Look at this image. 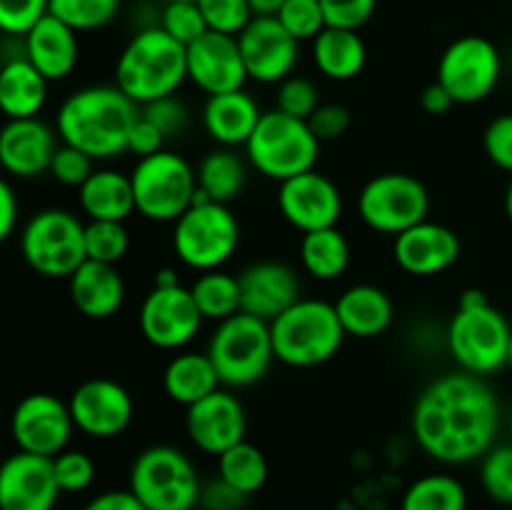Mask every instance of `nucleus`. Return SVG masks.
I'll list each match as a JSON object with an SVG mask.
<instances>
[{
	"mask_svg": "<svg viewBox=\"0 0 512 510\" xmlns=\"http://www.w3.org/2000/svg\"><path fill=\"white\" fill-rule=\"evenodd\" d=\"M500 420V400L485 378L455 370L425 385L413 405L410 430L425 455L465 465L493 448Z\"/></svg>",
	"mask_w": 512,
	"mask_h": 510,
	"instance_id": "f257e3e1",
	"label": "nucleus"
},
{
	"mask_svg": "<svg viewBox=\"0 0 512 510\" xmlns=\"http://www.w3.org/2000/svg\"><path fill=\"white\" fill-rule=\"evenodd\" d=\"M138 115L140 108L118 85H88L60 103L55 133L60 143L100 163L128 153V133Z\"/></svg>",
	"mask_w": 512,
	"mask_h": 510,
	"instance_id": "f03ea898",
	"label": "nucleus"
},
{
	"mask_svg": "<svg viewBox=\"0 0 512 510\" xmlns=\"http://www.w3.org/2000/svg\"><path fill=\"white\" fill-rule=\"evenodd\" d=\"M188 80L185 45L170 38L160 25L140 28L115 60V83L135 105L175 95Z\"/></svg>",
	"mask_w": 512,
	"mask_h": 510,
	"instance_id": "7ed1b4c3",
	"label": "nucleus"
},
{
	"mask_svg": "<svg viewBox=\"0 0 512 510\" xmlns=\"http://www.w3.org/2000/svg\"><path fill=\"white\" fill-rule=\"evenodd\" d=\"M512 325L488 295L478 288L463 290L458 310L445 330V345L460 370L470 375H493L508 365Z\"/></svg>",
	"mask_w": 512,
	"mask_h": 510,
	"instance_id": "20e7f679",
	"label": "nucleus"
},
{
	"mask_svg": "<svg viewBox=\"0 0 512 510\" xmlns=\"http://www.w3.org/2000/svg\"><path fill=\"white\" fill-rule=\"evenodd\" d=\"M275 360L290 368H318L340 353L345 330L335 305L318 298H300L270 323Z\"/></svg>",
	"mask_w": 512,
	"mask_h": 510,
	"instance_id": "39448f33",
	"label": "nucleus"
},
{
	"mask_svg": "<svg viewBox=\"0 0 512 510\" xmlns=\"http://www.w3.org/2000/svg\"><path fill=\"white\" fill-rule=\"evenodd\" d=\"M320 145L323 143L313 135L308 120H298L273 108L263 110L243 150L250 168L258 170L263 178L283 183L318 165Z\"/></svg>",
	"mask_w": 512,
	"mask_h": 510,
	"instance_id": "423d86ee",
	"label": "nucleus"
},
{
	"mask_svg": "<svg viewBox=\"0 0 512 510\" xmlns=\"http://www.w3.org/2000/svg\"><path fill=\"white\" fill-rule=\"evenodd\" d=\"M128 488L148 510H195L203 480L188 453L175 445H150L135 455Z\"/></svg>",
	"mask_w": 512,
	"mask_h": 510,
	"instance_id": "0eeeda50",
	"label": "nucleus"
},
{
	"mask_svg": "<svg viewBox=\"0 0 512 510\" xmlns=\"http://www.w3.org/2000/svg\"><path fill=\"white\" fill-rule=\"evenodd\" d=\"M240 248V220L230 205L205 200L195 203L173 223V250L195 273L220 270Z\"/></svg>",
	"mask_w": 512,
	"mask_h": 510,
	"instance_id": "6e6552de",
	"label": "nucleus"
},
{
	"mask_svg": "<svg viewBox=\"0 0 512 510\" xmlns=\"http://www.w3.org/2000/svg\"><path fill=\"white\" fill-rule=\"evenodd\" d=\"M205 353L225 388H250L268 375L275 360L270 323L240 310L233 318L215 323Z\"/></svg>",
	"mask_w": 512,
	"mask_h": 510,
	"instance_id": "1a4fd4ad",
	"label": "nucleus"
},
{
	"mask_svg": "<svg viewBox=\"0 0 512 510\" xmlns=\"http://www.w3.org/2000/svg\"><path fill=\"white\" fill-rule=\"evenodd\" d=\"M135 213L150 223H175L198 198L195 168L175 150L140 158L130 170Z\"/></svg>",
	"mask_w": 512,
	"mask_h": 510,
	"instance_id": "9d476101",
	"label": "nucleus"
},
{
	"mask_svg": "<svg viewBox=\"0 0 512 510\" xmlns=\"http://www.w3.org/2000/svg\"><path fill=\"white\" fill-rule=\"evenodd\" d=\"M23 260L43 278H70L85 263V223L63 208L38 210L20 233Z\"/></svg>",
	"mask_w": 512,
	"mask_h": 510,
	"instance_id": "9b49d317",
	"label": "nucleus"
},
{
	"mask_svg": "<svg viewBox=\"0 0 512 510\" xmlns=\"http://www.w3.org/2000/svg\"><path fill=\"white\" fill-rule=\"evenodd\" d=\"M430 193L418 175L380 173L363 185L358 195V215L380 235H400L428 220Z\"/></svg>",
	"mask_w": 512,
	"mask_h": 510,
	"instance_id": "f8f14e48",
	"label": "nucleus"
},
{
	"mask_svg": "<svg viewBox=\"0 0 512 510\" xmlns=\"http://www.w3.org/2000/svg\"><path fill=\"white\" fill-rule=\"evenodd\" d=\"M503 75V58L493 40L483 35L455 38L438 60V80L455 105H475L495 93Z\"/></svg>",
	"mask_w": 512,
	"mask_h": 510,
	"instance_id": "ddd939ff",
	"label": "nucleus"
},
{
	"mask_svg": "<svg viewBox=\"0 0 512 510\" xmlns=\"http://www.w3.org/2000/svg\"><path fill=\"white\" fill-rule=\"evenodd\" d=\"M203 315L195 305L190 288H150L140 303V335L158 350H183L198 338Z\"/></svg>",
	"mask_w": 512,
	"mask_h": 510,
	"instance_id": "4468645a",
	"label": "nucleus"
},
{
	"mask_svg": "<svg viewBox=\"0 0 512 510\" xmlns=\"http://www.w3.org/2000/svg\"><path fill=\"white\" fill-rule=\"evenodd\" d=\"M73 415L65 400L50 393H30L10 415V433L18 450L55 458L73 438Z\"/></svg>",
	"mask_w": 512,
	"mask_h": 510,
	"instance_id": "2eb2a0df",
	"label": "nucleus"
},
{
	"mask_svg": "<svg viewBox=\"0 0 512 510\" xmlns=\"http://www.w3.org/2000/svg\"><path fill=\"white\" fill-rule=\"evenodd\" d=\"M75 430L88 438L110 440L130 428L135 403L130 390L113 378L83 380L68 398Z\"/></svg>",
	"mask_w": 512,
	"mask_h": 510,
	"instance_id": "dca6fc26",
	"label": "nucleus"
},
{
	"mask_svg": "<svg viewBox=\"0 0 512 510\" xmlns=\"http://www.w3.org/2000/svg\"><path fill=\"white\" fill-rule=\"evenodd\" d=\"M248 80L260 85H278L295 73L300 43L280 25L275 15H255L238 35Z\"/></svg>",
	"mask_w": 512,
	"mask_h": 510,
	"instance_id": "f3484780",
	"label": "nucleus"
},
{
	"mask_svg": "<svg viewBox=\"0 0 512 510\" xmlns=\"http://www.w3.org/2000/svg\"><path fill=\"white\" fill-rule=\"evenodd\" d=\"M278 210L300 233L335 228L343 215V193L333 178L313 168L278 183Z\"/></svg>",
	"mask_w": 512,
	"mask_h": 510,
	"instance_id": "a211bd4d",
	"label": "nucleus"
},
{
	"mask_svg": "<svg viewBox=\"0 0 512 510\" xmlns=\"http://www.w3.org/2000/svg\"><path fill=\"white\" fill-rule=\"evenodd\" d=\"M185 433L200 453L218 458L225 450L245 440L248 415L238 395L218 388L208 398L185 408Z\"/></svg>",
	"mask_w": 512,
	"mask_h": 510,
	"instance_id": "6ab92c4d",
	"label": "nucleus"
},
{
	"mask_svg": "<svg viewBox=\"0 0 512 510\" xmlns=\"http://www.w3.org/2000/svg\"><path fill=\"white\" fill-rule=\"evenodd\" d=\"M185 60H188V80L208 98L240 90L248 83V70L235 35L208 30L203 38L185 48Z\"/></svg>",
	"mask_w": 512,
	"mask_h": 510,
	"instance_id": "aec40b11",
	"label": "nucleus"
},
{
	"mask_svg": "<svg viewBox=\"0 0 512 510\" xmlns=\"http://www.w3.org/2000/svg\"><path fill=\"white\" fill-rule=\"evenodd\" d=\"M58 498L53 458L18 450L0 463V510H53Z\"/></svg>",
	"mask_w": 512,
	"mask_h": 510,
	"instance_id": "412c9836",
	"label": "nucleus"
},
{
	"mask_svg": "<svg viewBox=\"0 0 512 510\" xmlns=\"http://www.w3.org/2000/svg\"><path fill=\"white\" fill-rule=\"evenodd\" d=\"M463 245L453 228L433 220L413 225L393 238V258L400 270L415 278H433L460 260Z\"/></svg>",
	"mask_w": 512,
	"mask_h": 510,
	"instance_id": "4be33fe9",
	"label": "nucleus"
},
{
	"mask_svg": "<svg viewBox=\"0 0 512 510\" xmlns=\"http://www.w3.org/2000/svg\"><path fill=\"white\" fill-rule=\"evenodd\" d=\"M240 280V310L273 323L280 313L298 303L303 295L300 275L283 260H258L243 268Z\"/></svg>",
	"mask_w": 512,
	"mask_h": 510,
	"instance_id": "5701e85b",
	"label": "nucleus"
},
{
	"mask_svg": "<svg viewBox=\"0 0 512 510\" xmlns=\"http://www.w3.org/2000/svg\"><path fill=\"white\" fill-rule=\"evenodd\" d=\"M60 138L40 118L5 120L0 128V168L13 178H38L48 173Z\"/></svg>",
	"mask_w": 512,
	"mask_h": 510,
	"instance_id": "b1692460",
	"label": "nucleus"
},
{
	"mask_svg": "<svg viewBox=\"0 0 512 510\" xmlns=\"http://www.w3.org/2000/svg\"><path fill=\"white\" fill-rule=\"evenodd\" d=\"M23 55L48 83L65 80L80 58L78 33L48 13L23 35Z\"/></svg>",
	"mask_w": 512,
	"mask_h": 510,
	"instance_id": "393cba45",
	"label": "nucleus"
},
{
	"mask_svg": "<svg viewBox=\"0 0 512 510\" xmlns=\"http://www.w3.org/2000/svg\"><path fill=\"white\" fill-rule=\"evenodd\" d=\"M68 293L75 310L90 320H108L125 303V280L118 265L85 260L68 278Z\"/></svg>",
	"mask_w": 512,
	"mask_h": 510,
	"instance_id": "a878e982",
	"label": "nucleus"
},
{
	"mask_svg": "<svg viewBox=\"0 0 512 510\" xmlns=\"http://www.w3.org/2000/svg\"><path fill=\"white\" fill-rule=\"evenodd\" d=\"M260 110L258 100L245 88L230 93L210 95L203 105V128L215 145L223 148H245L258 125Z\"/></svg>",
	"mask_w": 512,
	"mask_h": 510,
	"instance_id": "bb28decb",
	"label": "nucleus"
},
{
	"mask_svg": "<svg viewBox=\"0 0 512 510\" xmlns=\"http://www.w3.org/2000/svg\"><path fill=\"white\" fill-rule=\"evenodd\" d=\"M333 305L348 338H378L395 320L393 298L373 283L350 285Z\"/></svg>",
	"mask_w": 512,
	"mask_h": 510,
	"instance_id": "cd10ccee",
	"label": "nucleus"
},
{
	"mask_svg": "<svg viewBox=\"0 0 512 510\" xmlns=\"http://www.w3.org/2000/svg\"><path fill=\"white\" fill-rule=\"evenodd\" d=\"M80 210L88 220H118L125 223L135 213L130 173L115 168H95L78 188Z\"/></svg>",
	"mask_w": 512,
	"mask_h": 510,
	"instance_id": "c85d7f7f",
	"label": "nucleus"
},
{
	"mask_svg": "<svg viewBox=\"0 0 512 510\" xmlns=\"http://www.w3.org/2000/svg\"><path fill=\"white\" fill-rule=\"evenodd\" d=\"M48 80L25 55H15L0 65V113L8 120L38 118L48 100Z\"/></svg>",
	"mask_w": 512,
	"mask_h": 510,
	"instance_id": "c756f323",
	"label": "nucleus"
},
{
	"mask_svg": "<svg viewBox=\"0 0 512 510\" xmlns=\"http://www.w3.org/2000/svg\"><path fill=\"white\" fill-rule=\"evenodd\" d=\"M310 50H313V63L318 73L335 83L355 80L368 63V45L360 30L325 28L310 43Z\"/></svg>",
	"mask_w": 512,
	"mask_h": 510,
	"instance_id": "7c9ffc66",
	"label": "nucleus"
},
{
	"mask_svg": "<svg viewBox=\"0 0 512 510\" xmlns=\"http://www.w3.org/2000/svg\"><path fill=\"white\" fill-rule=\"evenodd\" d=\"M218 388H223V383H220L218 370L208 353L178 350V355H173L163 370L165 395L183 408L208 398Z\"/></svg>",
	"mask_w": 512,
	"mask_h": 510,
	"instance_id": "2f4dec72",
	"label": "nucleus"
},
{
	"mask_svg": "<svg viewBox=\"0 0 512 510\" xmlns=\"http://www.w3.org/2000/svg\"><path fill=\"white\" fill-rule=\"evenodd\" d=\"M248 158L238 153V148H218L208 150L203 160L195 168V178H198V193L205 200L213 203L230 205L233 200L240 198L245 183H248Z\"/></svg>",
	"mask_w": 512,
	"mask_h": 510,
	"instance_id": "473e14b6",
	"label": "nucleus"
},
{
	"mask_svg": "<svg viewBox=\"0 0 512 510\" xmlns=\"http://www.w3.org/2000/svg\"><path fill=\"white\" fill-rule=\"evenodd\" d=\"M350 255H353L350 253V243L338 225L303 233V238H300V265H303L310 278L323 280V283H330V280H338L340 275H345L350 265Z\"/></svg>",
	"mask_w": 512,
	"mask_h": 510,
	"instance_id": "72a5a7b5",
	"label": "nucleus"
},
{
	"mask_svg": "<svg viewBox=\"0 0 512 510\" xmlns=\"http://www.w3.org/2000/svg\"><path fill=\"white\" fill-rule=\"evenodd\" d=\"M190 295L203 320H210V323H223L240 313V280L238 275L223 268L198 273V278L190 285Z\"/></svg>",
	"mask_w": 512,
	"mask_h": 510,
	"instance_id": "f704fd0d",
	"label": "nucleus"
},
{
	"mask_svg": "<svg viewBox=\"0 0 512 510\" xmlns=\"http://www.w3.org/2000/svg\"><path fill=\"white\" fill-rule=\"evenodd\" d=\"M268 473V458L250 440H240L238 445L218 455V478L225 480L238 493H243L245 498H250V495L263 488Z\"/></svg>",
	"mask_w": 512,
	"mask_h": 510,
	"instance_id": "c9c22d12",
	"label": "nucleus"
},
{
	"mask_svg": "<svg viewBox=\"0 0 512 510\" xmlns=\"http://www.w3.org/2000/svg\"><path fill=\"white\" fill-rule=\"evenodd\" d=\"M400 510H468V490L455 475L428 473L408 485Z\"/></svg>",
	"mask_w": 512,
	"mask_h": 510,
	"instance_id": "e433bc0d",
	"label": "nucleus"
},
{
	"mask_svg": "<svg viewBox=\"0 0 512 510\" xmlns=\"http://www.w3.org/2000/svg\"><path fill=\"white\" fill-rule=\"evenodd\" d=\"M123 0H50L48 13L63 20L75 33H93L113 23Z\"/></svg>",
	"mask_w": 512,
	"mask_h": 510,
	"instance_id": "4c0bfd02",
	"label": "nucleus"
},
{
	"mask_svg": "<svg viewBox=\"0 0 512 510\" xmlns=\"http://www.w3.org/2000/svg\"><path fill=\"white\" fill-rule=\"evenodd\" d=\"M130 250V233L118 220H88L85 223V258L95 263L118 265Z\"/></svg>",
	"mask_w": 512,
	"mask_h": 510,
	"instance_id": "58836bf2",
	"label": "nucleus"
},
{
	"mask_svg": "<svg viewBox=\"0 0 512 510\" xmlns=\"http://www.w3.org/2000/svg\"><path fill=\"white\" fill-rule=\"evenodd\" d=\"M480 485L490 500L512 505V443L493 445L480 458Z\"/></svg>",
	"mask_w": 512,
	"mask_h": 510,
	"instance_id": "ea45409f",
	"label": "nucleus"
},
{
	"mask_svg": "<svg viewBox=\"0 0 512 510\" xmlns=\"http://www.w3.org/2000/svg\"><path fill=\"white\" fill-rule=\"evenodd\" d=\"M155 25H160L170 38L178 40V43L185 45V48L208 33V25H205V18L203 13H200L195 0H175V3H165L158 15V23Z\"/></svg>",
	"mask_w": 512,
	"mask_h": 510,
	"instance_id": "a19ab883",
	"label": "nucleus"
},
{
	"mask_svg": "<svg viewBox=\"0 0 512 510\" xmlns=\"http://www.w3.org/2000/svg\"><path fill=\"white\" fill-rule=\"evenodd\" d=\"M320 88L305 75H290L275 90V108L298 120H308L320 108Z\"/></svg>",
	"mask_w": 512,
	"mask_h": 510,
	"instance_id": "79ce46f5",
	"label": "nucleus"
},
{
	"mask_svg": "<svg viewBox=\"0 0 512 510\" xmlns=\"http://www.w3.org/2000/svg\"><path fill=\"white\" fill-rule=\"evenodd\" d=\"M275 18L298 43H305V40L313 43L328 28L320 0H288Z\"/></svg>",
	"mask_w": 512,
	"mask_h": 510,
	"instance_id": "37998d69",
	"label": "nucleus"
},
{
	"mask_svg": "<svg viewBox=\"0 0 512 510\" xmlns=\"http://www.w3.org/2000/svg\"><path fill=\"white\" fill-rule=\"evenodd\" d=\"M195 3L203 13L208 30H213V33L238 38L245 25L255 18L250 0H195Z\"/></svg>",
	"mask_w": 512,
	"mask_h": 510,
	"instance_id": "c03bdc74",
	"label": "nucleus"
},
{
	"mask_svg": "<svg viewBox=\"0 0 512 510\" xmlns=\"http://www.w3.org/2000/svg\"><path fill=\"white\" fill-rule=\"evenodd\" d=\"M53 473L60 493H83L95 483V460L85 450L65 448L53 458Z\"/></svg>",
	"mask_w": 512,
	"mask_h": 510,
	"instance_id": "a18cd8bd",
	"label": "nucleus"
},
{
	"mask_svg": "<svg viewBox=\"0 0 512 510\" xmlns=\"http://www.w3.org/2000/svg\"><path fill=\"white\" fill-rule=\"evenodd\" d=\"M50 0H0V33L23 38L40 18L48 15Z\"/></svg>",
	"mask_w": 512,
	"mask_h": 510,
	"instance_id": "49530a36",
	"label": "nucleus"
},
{
	"mask_svg": "<svg viewBox=\"0 0 512 510\" xmlns=\"http://www.w3.org/2000/svg\"><path fill=\"white\" fill-rule=\"evenodd\" d=\"M93 170L95 160L90 158L88 153L73 148V145L60 143L58 150H55L48 173L53 175L60 185H65V188H80V185L93 175Z\"/></svg>",
	"mask_w": 512,
	"mask_h": 510,
	"instance_id": "de8ad7c7",
	"label": "nucleus"
},
{
	"mask_svg": "<svg viewBox=\"0 0 512 510\" xmlns=\"http://www.w3.org/2000/svg\"><path fill=\"white\" fill-rule=\"evenodd\" d=\"M140 113L165 135V138H175V135L183 133L188 128V108H185L183 100L178 95H168V98L153 100L148 105H140Z\"/></svg>",
	"mask_w": 512,
	"mask_h": 510,
	"instance_id": "09e8293b",
	"label": "nucleus"
},
{
	"mask_svg": "<svg viewBox=\"0 0 512 510\" xmlns=\"http://www.w3.org/2000/svg\"><path fill=\"white\" fill-rule=\"evenodd\" d=\"M328 28L360 30L378 10V0H320Z\"/></svg>",
	"mask_w": 512,
	"mask_h": 510,
	"instance_id": "8fccbe9b",
	"label": "nucleus"
},
{
	"mask_svg": "<svg viewBox=\"0 0 512 510\" xmlns=\"http://www.w3.org/2000/svg\"><path fill=\"white\" fill-rule=\"evenodd\" d=\"M483 150L495 168L512 175V113L490 120L483 133Z\"/></svg>",
	"mask_w": 512,
	"mask_h": 510,
	"instance_id": "3c124183",
	"label": "nucleus"
},
{
	"mask_svg": "<svg viewBox=\"0 0 512 510\" xmlns=\"http://www.w3.org/2000/svg\"><path fill=\"white\" fill-rule=\"evenodd\" d=\"M350 123H353V115L340 103H320V108L308 118L310 130L320 143H333L343 138L350 130Z\"/></svg>",
	"mask_w": 512,
	"mask_h": 510,
	"instance_id": "603ef678",
	"label": "nucleus"
},
{
	"mask_svg": "<svg viewBox=\"0 0 512 510\" xmlns=\"http://www.w3.org/2000/svg\"><path fill=\"white\" fill-rule=\"evenodd\" d=\"M165 143H168V138H165V135L160 133V130L155 128L143 113H140L128 133V153L138 155V160L148 158V155H155L160 153V150H165Z\"/></svg>",
	"mask_w": 512,
	"mask_h": 510,
	"instance_id": "864d4df0",
	"label": "nucleus"
},
{
	"mask_svg": "<svg viewBox=\"0 0 512 510\" xmlns=\"http://www.w3.org/2000/svg\"><path fill=\"white\" fill-rule=\"evenodd\" d=\"M245 495L238 493L235 488H230L225 480L215 478L210 483H203V490H200L198 508L200 510H240L245 503Z\"/></svg>",
	"mask_w": 512,
	"mask_h": 510,
	"instance_id": "5fc2aeb1",
	"label": "nucleus"
},
{
	"mask_svg": "<svg viewBox=\"0 0 512 510\" xmlns=\"http://www.w3.org/2000/svg\"><path fill=\"white\" fill-rule=\"evenodd\" d=\"M83 510H148L138 498L133 495V490H105V493H98L95 498H90L85 503Z\"/></svg>",
	"mask_w": 512,
	"mask_h": 510,
	"instance_id": "6e6d98bb",
	"label": "nucleus"
},
{
	"mask_svg": "<svg viewBox=\"0 0 512 510\" xmlns=\"http://www.w3.org/2000/svg\"><path fill=\"white\" fill-rule=\"evenodd\" d=\"M20 205L18 195H15L13 185L5 178H0V243L10 238L15 233V225H18Z\"/></svg>",
	"mask_w": 512,
	"mask_h": 510,
	"instance_id": "4d7b16f0",
	"label": "nucleus"
},
{
	"mask_svg": "<svg viewBox=\"0 0 512 510\" xmlns=\"http://www.w3.org/2000/svg\"><path fill=\"white\" fill-rule=\"evenodd\" d=\"M420 105H423V110L428 115H445L448 110H453L455 100L450 98L448 90L435 80L428 88H423V93H420Z\"/></svg>",
	"mask_w": 512,
	"mask_h": 510,
	"instance_id": "13d9d810",
	"label": "nucleus"
},
{
	"mask_svg": "<svg viewBox=\"0 0 512 510\" xmlns=\"http://www.w3.org/2000/svg\"><path fill=\"white\" fill-rule=\"evenodd\" d=\"M175 285H180L178 270H175V268H160V270H155V275H153V288H175Z\"/></svg>",
	"mask_w": 512,
	"mask_h": 510,
	"instance_id": "bf43d9fd",
	"label": "nucleus"
},
{
	"mask_svg": "<svg viewBox=\"0 0 512 510\" xmlns=\"http://www.w3.org/2000/svg\"><path fill=\"white\" fill-rule=\"evenodd\" d=\"M285 3L288 0H250V8L255 15H278Z\"/></svg>",
	"mask_w": 512,
	"mask_h": 510,
	"instance_id": "052dcab7",
	"label": "nucleus"
},
{
	"mask_svg": "<svg viewBox=\"0 0 512 510\" xmlns=\"http://www.w3.org/2000/svg\"><path fill=\"white\" fill-rule=\"evenodd\" d=\"M505 215L512 223V180L508 183V190H505Z\"/></svg>",
	"mask_w": 512,
	"mask_h": 510,
	"instance_id": "680f3d73",
	"label": "nucleus"
},
{
	"mask_svg": "<svg viewBox=\"0 0 512 510\" xmlns=\"http://www.w3.org/2000/svg\"><path fill=\"white\" fill-rule=\"evenodd\" d=\"M508 368L512 370V333H510V345H508Z\"/></svg>",
	"mask_w": 512,
	"mask_h": 510,
	"instance_id": "e2e57ef3",
	"label": "nucleus"
},
{
	"mask_svg": "<svg viewBox=\"0 0 512 510\" xmlns=\"http://www.w3.org/2000/svg\"><path fill=\"white\" fill-rule=\"evenodd\" d=\"M510 430H512V413H510Z\"/></svg>",
	"mask_w": 512,
	"mask_h": 510,
	"instance_id": "0e129e2a",
	"label": "nucleus"
},
{
	"mask_svg": "<svg viewBox=\"0 0 512 510\" xmlns=\"http://www.w3.org/2000/svg\"><path fill=\"white\" fill-rule=\"evenodd\" d=\"M165 3H175V0H165Z\"/></svg>",
	"mask_w": 512,
	"mask_h": 510,
	"instance_id": "69168bd1",
	"label": "nucleus"
},
{
	"mask_svg": "<svg viewBox=\"0 0 512 510\" xmlns=\"http://www.w3.org/2000/svg\"><path fill=\"white\" fill-rule=\"evenodd\" d=\"M510 5H512V0H510Z\"/></svg>",
	"mask_w": 512,
	"mask_h": 510,
	"instance_id": "338daca9",
	"label": "nucleus"
}]
</instances>
